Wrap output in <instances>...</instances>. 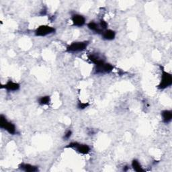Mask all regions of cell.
<instances>
[{
    "label": "cell",
    "mask_w": 172,
    "mask_h": 172,
    "mask_svg": "<svg viewBox=\"0 0 172 172\" xmlns=\"http://www.w3.org/2000/svg\"><path fill=\"white\" fill-rule=\"evenodd\" d=\"M90 104L89 103H83L82 102H79L78 104H77V108L80 110H83L86 108L87 106H89Z\"/></svg>",
    "instance_id": "cell-16"
},
{
    "label": "cell",
    "mask_w": 172,
    "mask_h": 172,
    "mask_svg": "<svg viewBox=\"0 0 172 172\" xmlns=\"http://www.w3.org/2000/svg\"><path fill=\"white\" fill-rule=\"evenodd\" d=\"M163 121L165 123L170 122L172 119V112L170 110H163L161 112Z\"/></svg>",
    "instance_id": "cell-11"
},
{
    "label": "cell",
    "mask_w": 172,
    "mask_h": 172,
    "mask_svg": "<svg viewBox=\"0 0 172 172\" xmlns=\"http://www.w3.org/2000/svg\"><path fill=\"white\" fill-rule=\"evenodd\" d=\"M99 27H100V29L104 30H105V29H107L108 23L106 21L104 20H101L100 22H99Z\"/></svg>",
    "instance_id": "cell-17"
},
{
    "label": "cell",
    "mask_w": 172,
    "mask_h": 172,
    "mask_svg": "<svg viewBox=\"0 0 172 172\" xmlns=\"http://www.w3.org/2000/svg\"><path fill=\"white\" fill-rule=\"evenodd\" d=\"M114 66L110 63L103 62L98 65H95V73H110L113 70Z\"/></svg>",
    "instance_id": "cell-6"
},
{
    "label": "cell",
    "mask_w": 172,
    "mask_h": 172,
    "mask_svg": "<svg viewBox=\"0 0 172 172\" xmlns=\"http://www.w3.org/2000/svg\"><path fill=\"white\" fill-rule=\"evenodd\" d=\"M72 135V131L71 130H68L65 135H64V139H69L71 137V136Z\"/></svg>",
    "instance_id": "cell-18"
},
{
    "label": "cell",
    "mask_w": 172,
    "mask_h": 172,
    "mask_svg": "<svg viewBox=\"0 0 172 172\" xmlns=\"http://www.w3.org/2000/svg\"><path fill=\"white\" fill-rule=\"evenodd\" d=\"M55 29L47 25H42L38 27L35 30V35L37 37H45L46 35L55 33Z\"/></svg>",
    "instance_id": "cell-4"
},
{
    "label": "cell",
    "mask_w": 172,
    "mask_h": 172,
    "mask_svg": "<svg viewBox=\"0 0 172 172\" xmlns=\"http://www.w3.org/2000/svg\"><path fill=\"white\" fill-rule=\"evenodd\" d=\"M72 22L73 26L82 27L86 24V18L82 15L75 14L72 16Z\"/></svg>",
    "instance_id": "cell-7"
},
{
    "label": "cell",
    "mask_w": 172,
    "mask_h": 172,
    "mask_svg": "<svg viewBox=\"0 0 172 172\" xmlns=\"http://www.w3.org/2000/svg\"><path fill=\"white\" fill-rule=\"evenodd\" d=\"M88 59L91 63L95 64V65H98L99 64L104 62L102 59L99 58L98 55L94 54H90V55H88Z\"/></svg>",
    "instance_id": "cell-13"
},
{
    "label": "cell",
    "mask_w": 172,
    "mask_h": 172,
    "mask_svg": "<svg viewBox=\"0 0 172 172\" xmlns=\"http://www.w3.org/2000/svg\"><path fill=\"white\" fill-rule=\"evenodd\" d=\"M128 169H129V167H128V166H125V167H123V170L125 171H126L128 170Z\"/></svg>",
    "instance_id": "cell-19"
},
{
    "label": "cell",
    "mask_w": 172,
    "mask_h": 172,
    "mask_svg": "<svg viewBox=\"0 0 172 172\" xmlns=\"http://www.w3.org/2000/svg\"><path fill=\"white\" fill-rule=\"evenodd\" d=\"M51 102V98L49 95L41 97L38 99V103L41 105H49Z\"/></svg>",
    "instance_id": "cell-15"
},
{
    "label": "cell",
    "mask_w": 172,
    "mask_h": 172,
    "mask_svg": "<svg viewBox=\"0 0 172 172\" xmlns=\"http://www.w3.org/2000/svg\"><path fill=\"white\" fill-rule=\"evenodd\" d=\"M19 169L26 172H37L38 171V167L34 166L30 164L27 163H21L19 165Z\"/></svg>",
    "instance_id": "cell-9"
},
{
    "label": "cell",
    "mask_w": 172,
    "mask_h": 172,
    "mask_svg": "<svg viewBox=\"0 0 172 172\" xmlns=\"http://www.w3.org/2000/svg\"><path fill=\"white\" fill-rule=\"evenodd\" d=\"M161 70V79L159 86H157L159 90H165L167 87H170L172 84V76L168 72L165 71L163 66H159Z\"/></svg>",
    "instance_id": "cell-1"
},
{
    "label": "cell",
    "mask_w": 172,
    "mask_h": 172,
    "mask_svg": "<svg viewBox=\"0 0 172 172\" xmlns=\"http://www.w3.org/2000/svg\"><path fill=\"white\" fill-rule=\"evenodd\" d=\"M87 27H88L89 29L95 32V33L98 34H102L104 32V30L100 29L99 26L98 24H97L96 23H95L94 22H90L88 24H87Z\"/></svg>",
    "instance_id": "cell-12"
},
{
    "label": "cell",
    "mask_w": 172,
    "mask_h": 172,
    "mask_svg": "<svg viewBox=\"0 0 172 172\" xmlns=\"http://www.w3.org/2000/svg\"><path fill=\"white\" fill-rule=\"evenodd\" d=\"M0 128L6 130L11 135H15L17 133L15 126L12 122L7 121L6 118L2 114L0 116Z\"/></svg>",
    "instance_id": "cell-2"
},
{
    "label": "cell",
    "mask_w": 172,
    "mask_h": 172,
    "mask_svg": "<svg viewBox=\"0 0 172 172\" xmlns=\"http://www.w3.org/2000/svg\"><path fill=\"white\" fill-rule=\"evenodd\" d=\"M102 38L107 41H112L116 37V33L114 30H106L103 32Z\"/></svg>",
    "instance_id": "cell-10"
},
{
    "label": "cell",
    "mask_w": 172,
    "mask_h": 172,
    "mask_svg": "<svg viewBox=\"0 0 172 172\" xmlns=\"http://www.w3.org/2000/svg\"><path fill=\"white\" fill-rule=\"evenodd\" d=\"M89 45V41L74 42L67 47V52H79L85 50Z\"/></svg>",
    "instance_id": "cell-3"
},
{
    "label": "cell",
    "mask_w": 172,
    "mask_h": 172,
    "mask_svg": "<svg viewBox=\"0 0 172 172\" xmlns=\"http://www.w3.org/2000/svg\"><path fill=\"white\" fill-rule=\"evenodd\" d=\"M66 148H73V149L77 150V152L82 154H87L90 153V147L87 145H82L77 142H72L69 143V145L65 147Z\"/></svg>",
    "instance_id": "cell-5"
},
{
    "label": "cell",
    "mask_w": 172,
    "mask_h": 172,
    "mask_svg": "<svg viewBox=\"0 0 172 172\" xmlns=\"http://www.w3.org/2000/svg\"><path fill=\"white\" fill-rule=\"evenodd\" d=\"M20 85L19 83L13 82L10 80L5 85L2 86L1 88H4L8 91H17L20 89Z\"/></svg>",
    "instance_id": "cell-8"
},
{
    "label": "cell",
    "mask_w": 172,
    "mask_h": 172,
    "mask_svg": "<svg viewBox=\"0 0 172 172\" xmlns=\"http://www.w3.org/2000/svg\"><path fill=\"white\" fill-rule=\"evenodd\" d=\"M132 167H133V170L135 171H137V172H143V171H145V170L143 169L141 165L139 163V161H138V160H137V159L133 160V161H132Z\"/></svg>",
    "instance_id": "cell-14"
}]
</instances>
